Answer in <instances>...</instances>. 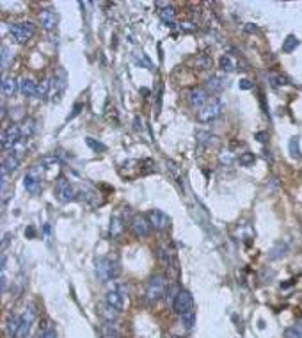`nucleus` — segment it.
I'll return each mask as SVG.
<instances>
[{"mask_svg": "<svg viewBox=\"0 0 302 338\" xmlns=\"http://www.w3.org/2000/svg\"><path fill=\"white\" fill-rule=\"evenodd\" d=\"M226 86H228V79H226L224 75H212V77L206 80V88H208L212 93H220Z\"/></svg>", "mask_w": 302, "mask_h": 338, "instance_id": "16", "label": "nucleus"}, {"mask_svg": "<svg viewBox=\"0 0 302 338\" xmlns=\"http://www.w3.org/2000/svg\"><path fill=\"white\" fill-rule=\"evenodd\" d=\"M22 324H20V331H18V337L16 338H27L30 333V328L34 324V318H36V312L32 308H25V312L22 315Z\"/></svg>", "mask_w": 302, "mask_h": 338, "instance_id": "12", "label": "nucleus"}, {"mask_svg": "<svg viewBox=\"0 0 302 338\" xmlns=\"http://www.w3.org/2000/svg\"><path fill=\"white\" fill-rule=\"evenodd\" d=\"M148 219H150L151 226H153L155 230H160V231L169 230L171 217L167 216L166 212H162V210H150V212H148Z\"/></svg>", "mask_w": 302, "mask_h": 338, "instance_id": "10", "label": "nucleus"}, {"mask_svg": "<svg viewBox=\"0 0 302 338\" xmlns=\"http://www.w3.org/2000/svg\"><path fill=\"white\" fill-rule=\"evenodd\" d=\"M130 226H132V231H133V235L135 237H148L150 235L151 223H150V219H148V216H141V214L133 216Z\"/></svg>", "mask_w": 302, "mask_h": 338, "instance_id": "11", "label": "nucleus"}, {"mask_svg": "<svg viewBox=\"0 0 302 338\" xmlns=\"http://www.w3.org/2000/svg\"><path fill=\"white\" fill-rule=\"evenodd\" d=\"M9 34L18 43H27L36 34V27L30 22H18V23H13L9 27Z\"/></svg>", "mask_w": 302, "mask_h": 338, "instance_id": "4", "label": "nucleus"}, {"mask_svg": "<svg viewBox=\"0 0 302 338\" xmlns=\"http://www.w3.org/2000/svg\"><path fill=\"white\" fill-rule=\"evenodd\" d=\"M100 315H102L107 322H116L117 318V310L112 308V306H108L107 303L103 304V306H100Z\"/></svg>", "mask_w": 302, "mask_h": 338, "instance_id": "22", "label": "nucleus"}, {"mask_svg": "<svg viewBox=\"0 0 302 338\" xmlns=\"http://www.w3.org/2000/svg\"><path fill=\"white\" fill-rule=\"evenodd\" d=\"M171 338H180V337H171Z\"/></svg>", "mask_w": 302, "mask_h": 338, "instance_id": "44", "label": "nucleus"}, {"mask_svg": "<svg viewBox=\"0 0 302 338\" xmlns=\"http://www.w3.org/2000/svg\"><path fill=\"white\" fill-rule=\"evenodd\" d=\"M119 274V264L110 256H102L96 260V276L102 281H110Z\"/></svg>", "mask_w": 302, "mask_h": 338, "instance_id": "2", "label": "nucleus"}, {"mask_svg": "<svg viewBox=\"0 0 302 338\" xmlns=\"http://www.w3.org/2000/svg\"><path fill=\"white\" fill-rule=\"evenodd\" d=\"M219 64H220V69H222V71H235V69H237V61L233 59V57H231V55H222V57H220V61H219Z\"/></svg>", "mask_w": 302, "mask_h": 338, "instance_id": "24", "label": "nucleus"}, {"mask_svg": "<svg viewBox=\"0 0 302 338\" xmlns=\"http://www.w3.org/2000/svg\"><path fill=\"white\" fill-rule=\"evenodd\" d=\"M66 86H68V73H66L64 68H59L54 75V80H52V98H54V102L61 100Z\"/></svg>", "mask_w": 302, "mask_h": 338, "instance_id": "5", "label": "nucleus"}, {"mask_svg": "<svg viewBox=\"0 0 302 338\" xmlns=\"http://www.w3.org/2000/svg\"><path fill=\"white\" fill-rule=\"evenodd\" d=\"M9 59H11V54L9 50H7V46H2V69H7V64H9Z\"/></svg>", "mask_w": 302, "mask_h": 338, "instance_id": "37", "label": "nucleus"}, {"mask_svg": "<svg viewBox=\"0 0 302 338\" xmlns=\"http://www.w3.org/2000/svg\"><path fill=\"white\" fill-rule=\"evenodd\" d=\"M18 166H20V158L13 157V155H9V157L4 160V164H2V167H4L7 173H15L16 169H18Z\"/></svg>", "mask_w": 302, "mask_h": 338, "instance_id": "29", "label": "nucleus"}, {"mask_svg": "<svg viewBox=\"0 0 302 338\" xmlns=\"http://www.w3.org/2000/svg\"><path fill=\"white\" fill-rule=\"evenodd\" d=\"M290 153L293 158H301V148H299V137L290 139Z\"/></svg>", "mask_w": 302, "mask_h": 338, "instance_id": "33", "label": "nucleus"}, {"mask_svg": "<svg viewBox=\"0 0 302 338\" xmlns=\"http://www.w3.org/2000/svg\"><path fill=\"white\" fill-rule=\"evenodd\" d=\"M268 79L272 80L274 86H284L286 84V79L283 75H278V73H268Z\"/></svg>", "mask_w": 302, "mask_h": 338, "instance_id": "36", "label": "nucleus"}, {"mask_svg": "<svg viewBox=\"0 0 302 338\" xmlns=\"http://www.w3.org/2000/svg\"><path fill=\"white\" fill-rule=\"evenodd\" d=\"M41 175H43V166L30 167L29 173L25 175L23 185L29 192H38L39 185H41Z\"/></svg>", "mask_w": 302, "mask_h": 338, "instance_id": "7", "label": "nucleus"}, {"mask_svg": "<svg viewBox=\"0 0 302 338\" xmlns=\"http://www.w3.org/2000/svg\"><path fill=\"white\" fill-rule=\"evenodd\" d=\"M156 7H158V16H160L164 23L166 25H174V16H176V11L174 7L167 2H156Z\"/></svg>", "mask_w": 302, "mask_h": 338, "instance_id": "14", "label": "nucleus"}, {"mask_svg": "<svg viewBox=\"0 0 302 338\" xmlns=\"http://www.w3.org/2000/svg\"><path fill=\"white\" fill-rule=\"evenodd\" d=\"M34 128H36L34 121H32V119H27V121L20 127V130H22V137H29L30 134L34 132Z\"/></svg>", "mask_w": 302, "mask_h": 338, "instance_id": "32", "label": "nucleus"}, {"mask_svg": "<svg viewBox=\"0 0 302 338\" xmlns=\"http://www.w3.org/2000/svg\"><path fill=\"white\" fill-rule=\"evenodd\" d=\"M20 141H22L20 125H13V127L5 128L4 132H2V148L4 150H13Z\"/></svg>", "mask_w": 302, "mask_h": 338, "instance_id": "6", "label": "nucleus"}, {"mask_svg": "<svg viewBox=\"0 0 302 338\" xmlns=\"http://www.w3.org/2000/svg\"><path fill=\"white\" fill-rule=\"evenodd\" d=\"M180 317H181V324H183V328H185V329L194 328V324H195V312H194V310H190V312L180 315Z\"/></svg>", "mask_w": 302, "mask_h": 338, "instance_id": "28", "label": "nucleus"}, {"mask_svg": "<svg viewBox=\"0 0 302 338\" xmlns=\"http://www.w3.org/2000/svg\"><path fill=\"white\" fill-rule=\"evenodd\" d=\"M167 294V281L164 276H153L148 281L146 287V301L150 304L158 303L162 297H166Z\"/></svg>", "mask_w": 302, "mask_h": 338, "instance_id": "1", "label": "nucleus"}, {"mask_svg": "<svg viewBox=\"0 0 302 338\" xmlns=\"http://www.w3.org/2000/svg\"><path fill=\"white\" fill-rule=\"evenodd\" d=\"M55 192H57V196L61 201H64V203H68V201H73L75 200V189L73 185L69 183L68 180L64 177H61L57 181H55Z\"/></svg>", "mask_w": 302, "mask_h": 338, "instance_id": "8", "label": "nucleus"}, {"mask_svg": "<svg viewBox=\"0 0 302 338\" xmlns=\"http://www.w3.org/2000/svg\"><path fill=\"white\" fill-rule=\"evenodd\" d=\"M123 219L119 216H114L112 221H110V235L114 237V239H117V237L123 233Z\"/></svg>", "mask_w": 302, "mask_h": 338, "instance_id": "26", "label": "nucleus"}, {"mask_svg": "<svg viewBox=\"0 0 302 338\" xmlns=\"http://www.w3.org/2000/svg\"><path fill=\"white\" fill-rule=\"evenodd\" d=\"M238 162L242 166H251V164H254V153H249V152L240 153Z\"/></svg>", "mask_w": 302, "mask_h": 338, "instance_id": "34", "label": "nucleus"}, {"mask_svg": "<svg viewBox=\"0 0 302 338\" xmlns=\"http://www.w3.org/2000/svg\"><path fill=\"white\" fill-rule=\"evenodd\" d=\"M20 324H22V317H20V315H11V317L7 318V337L9 338L18 337Z\"/></svg>", "mask_w": 302, "mask_h": 338, "instance_id": "20", "label": "nucleus"}, {"mask_svg": "<svg viewBox=\"0 0 302 338\" xmlns=\"http://www.w3.org/2000/svg\"><path fill=\"white\" fill-rule=\"evenodd\" d=\"M256 137H258L259 142H265V141H267V134H265V132H258V134H256Z\"/></svg>", "mask_w": 302, "mask_h": 338, "instance_id": "42", "label": "nucleus"}, {"mask_svg": "<svg viewBox=\"0 0 302 338\" xmlns=\"http://www.w3.org/2000/svg\"><path fill=\"white\" fill-rule=\"evenodd\" d=\"M222 109H224V105H222V102H220L219 98H210L208 102L199 109L197 119H199L201 123L214 121V119H217L220 114H222Z\"/></svg>", "mask_w": 302, "mask_h": 338, "instance_id": "3", "label": "nucleus"}, {"mask_svg": "<svg viewBox=\"0 0 302 338\" xmlns=\"http://www.w3.org/2000/svg\"><path fill=\"white\" fill-rule=\"evenodd\" d=\"M173 308H174L176 314H187V312H190V310H194V299H192V295L187 292V290H180V294H178V297L174 299V303H173Z\"/></svg>", "mask_w": 302, "mask_h": 338, "instance_id": "9", "label": "nucleus"}, {"mask_svg": "<svg viewBox=\"0 0 302 338\" xmlns=\"http://www.w3.org/2000/svg\"><path fill=\"white\" fill-rule=\"evenodd\" d=\"M286 251H288L286 244H283V242H278V244L272 248V251H270V255H268V256H270V260L283 258V256L286 255Z\"/></svg>", "mask_w": 302, "mask_h": 338, "instance_id": "27", "label": "nucleus"}, {"mask_svg": "<svg viewBox=\"0 0 302 338\" xmlns=\"http://www.w3.org/2000/svg\"><path fill=\"white\" fill-rule=\"evenodd\" d=\"M87 144H89V146H91V148H94V150H105V146H103L102 142H94L91 137L87 139Z\"/></svg>", "mask_w": 302, "mask_h": 338, "instance_id": "40", "label": "nucleus"}, {"mask_svg": "<svg viewBox=\"0 0 302 338\" xmlns=\"http://www.w3.org/2000/svg\"><path fill=\"white\" fill-rule=\"evenodd\" d=\"M50 93H52V82H50V80H43L41 84H38V89H36V98L44 100Z\"/></svg>", "mask_w": 302, "mask_h": 338, "instance_id": "23", "label": "nucleus"}, {"mask_svg": "<svg viewBox=\"0 0 302 338\" xmlns=\"http://www.w3.org/2000/svg\"><path fill=\"white\" fill-rule=\"evenodd\" d=\"M197 142H199L201 146H214L215 142H217V135H214V134L210 132H197Z\"/></svg>", "mask_w": 302, "mask_h": 338, "instance_id": "25", "label": "nucleus"}, {"mask_svg": "<svg viewBox=\"0 0 302 338\" xmlns=\"http://www.w3.org/2000/svg\"><path fill=\"white\" fill-rule=\"evenodd\" d=\"M295 328H297V331H299V333L302 335V320H301V322H297V324H295Z\"/></svg>", "mask_w": 302, "mask_h": 338, "instance_id": "43", "label": "nucleus"}, {"mask_svg": "<svg viewBox=\"0 0 302 338\" xmlns=\"http://www.w3.org/2000/svg\"><path fill=\"white\" fill-rule=\"evenodd\" d=\"M253 88V82L249 79H242L240 80V89H251Z\"/></svg>", "mask_w": 302, "mask_h": 338, "instance_id": "41", "label": "nucleus"}, {"mask_svg": "<svg viewBox=\"0 0 302 338\" xmlns=\"http://www.w3.org/2000/svg\"><path fill=\"white\" fill-rule=\"evenodd\" d=\"M36 89H38V84L30 79V77H23L22 82H20V93L23 94V96H27V98L36 96Z\"/></svg>", "mask_w": 302, "mask_h": 338, "instance_id": "18", "label": "nucleus"}, {"mask_svg": "<svg viewBox=\"0 0 302 338\" xmlns=\"http://www.w3.org/2000/svg\"><path fill=\"white\" fill-rule=\"evenodd\" d=\"M283 338H302V335L297 331V328L293 326V328H288L286 331H284Z\"/></svg>", "mask_w": 302, "mask_h": 338, "instance_id": "38", "label": "nucleus"}, {"mask_svg": "<svg viewBox=\"0 0 302 338\" xmlns=\"http://www.w3.org/2000/svg\"><path fill=\"white\" fill-rule=\"evenodd\" d=\"M220 164H226V166H231V162L235 160V153L229 152V150H224V152L220 153Z\"/></svg>", "mask_w": 302, "mask_h": 338, "instance_id": "35", "label": "nucleus"}, {"mask_svg": "<svg viewBox=\"0 0 302 338\" xmlns=\"http://www.w3.org/2000/svg\"><path fill=\"white\" fill-rule=\"evenodd\" d=\"M102 337L103 338H121V331H119L116 322H107L102 326Z\"/></svg>", "mask_w": 302, "mask_h": 338, "instance_id": "21", "label": "nucleus"}, {"mask_svg": "<svg viewBox=\"0 0 302 338\" xmlns=\"http://www.w3.org/2000/svg\"><path fill=\"white\" fill-rule=\"evenodd\" d=\"M57 20H59V16H57V13H55L54 9H50V7H46V9H41V11H39V23H41V27H43L44 30H52V29H55V25H57Z\"/></svg>", "mask_w": 302, "mask_h": 338, "instance_id": "13", "label": "nucleus"}, {"mask_svg": "<svg viewBox=\"0 0 302 338\" xmlns=\"http://www.w3.org/2000/svg\"><path fill=\"white\" fill-rule=\"evenodd\" d=\"M125 297H127L125 294H121V292H117V290L110 289L107 294H105V303H107L108 306L116 308L117 312H121V310L125 308Z\"/></svg>", "mask_w": 302, "mask_h": 338, "instance_id": "15", "label": "nucleus"}, {"mask_svg": "<svg viewBox=\"0 0 302 338\" xmlns=\"http://www.w3.org/2000/svg\"><path fill=\"white\" fill-rule=\"evenodd\" d=\"M297 46H299L297 38H295V36H288L286 40H284V43H283V52H284V54H292V52L297 48Z\"/></svg>", "mask_w": 302, "mask_h": 338, "instance_id": "30", "label": "nucleus"}, {"mask_svg": "<svg viewBox=\"0 0 302 338\" xmlns=\"http://www.w3.org/2000/svg\"><path fill=\"white\" fill-rule=\"evenodd\" d=\"M18 91H20V82H16V79H4V82H2V93H4V96L11 98Z\"/></svg>", "mask_w": 302, "mask_h": 338, "instance_id": "19", "label": "nucleus"}, {"mask_svg": "<svg viewBox=\"0 0 302 338\" xmlns=\"http://www.w3.org/2000/svg\"><path fill=\"white\" fill-rule=\"evenodd\" d=\"M208 93H206L205 89H201V88H197V89H192L190 91V103L194 105V107H203L206 102H208Z\"/></svg>", "mask_w": 302, "mask_h": 338, "instance_id": "17", "label": "nucleus"}, {"mask_svg": "<svg viewBox=\"0 0 302 338\" xmlns=\"http://www.w3.org/2000/svg\"><path fill=\"white\" fill-rule=\"evenodd\" d=\"M158 258H160L162 264H164L167 269H169L171 262H173V256H171V251L167 249L166 246H160V248H158Z\"/></svg>", "mask_w": 302, "mask_h": 338, "instance_id": "31", "label": "nucleus"}, {"mask_svg": "<svg viewBox=\"0 0 302 338\" xmlns=\"http://www.w3.org/2000/svg\"><path fill=\"white\" fill-rule=\"evenodd\" d=\"M39 338H57V333H55L54 328H46L44 331H41Z\"/></svg>", "mask_w": 302, "mask_h": 338, "instance_id": "39", "label": "nucleus"}]
</instances>
